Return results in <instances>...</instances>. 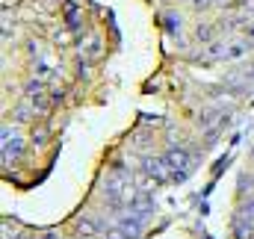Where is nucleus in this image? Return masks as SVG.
<instances>
[{
    "mask_svg": "<svg viewBox=\"0 0 254 239\" xmlns=\"http://www.w3.org/2000/svg\"><path fill=\"white\" fill-rule=\"evenodd\" d=\"M166 166H169V172H172V178H184L190 169V154L184 151V148H175V151H169V157H166Z\"/></svg>",
    "mask_w": 254,
    "mask_h": 239,
    "instance_id": "1",
    "label": "nucleus"
},
{
    "mask_svg": "<svg viewBox=\"0 0 254 239\" xmlns=\"http://www.w3.org/2000/svg\"><path fill=\"white\" fill-rule=\"evenodd\" d=\"M234 231H237V239H254V216L240 213L234 222Z\"/></svg>",
    "mask_w": 254,
    "mask_h": 239,
    "instance_id": "2",
    "label": "nucleus"
}]
</instances>
